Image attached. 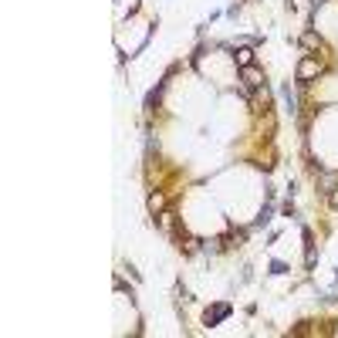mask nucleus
I'll list each match as a JSON object with an SVG mask.
<instances>
[{
  "label": "nucleus",
  "instance_id": "nucleus-9",
  "mask_svg": "<svg viewBox=\"0 0 338 338\" xmlns=\"http://www.w3.org/2000/svg\"><path fill=\"white\" fill-rule=\"evenodd\" d=\"M159 95H162V81H159V85H156V88H152V91L145 95V108H156V102H159Z\"/></svg>",
  "mask_w": 338,
  "mask_h": 338
},
{
  "label": "nucleus",
  "instance_id": "nucleus-7",
  "mask_svg": "<svg viewBox=\"0 0 338 338\" xmlns=\"http://www.w3.org/2000/svg\"><path fill=\"white\" fill-rule=\"evenodd\" d=\"M149 213H152V216L166 213V196H162V193H152V196H149Z\"/></svg>",
  "mask_w": 338,
  "mask_h": 338
},
{
  "label": "nucleus",
  "instance_id": "nucleus-10",
  "mask_svg": "<svg viewBox=\"0 0 338 338\" xmlns=\"http://www.w3.org/2000/svg\"><path fill=\"white\" fill-rule=\"evenodd\" d=\"M270 216H274V210H270V206H264V210H261V216L254 220V227H267V223H270Z\"/></svg>",
  "mask_w": 338,
  "mask_h": 338
},
{
  "label": "nucleus",
  "instance_id": "nucleus-8",
  "mask_svg": "<svg viewBox=\"0 0 338 338\" xmlns=\"http://www.w3.org/2000/svg\"><path fill=\"white\" fill-rule=\"evenodd\" d=\"M281 95H284V102H287V108H291V115H294V112H298V95H294V88H291V85H284V88H281Z\"/></svg>",
  "mask_w": 338,
  "mask_h": 338
},
{
  "label": "nucleus",
  "instance_id": "nucleus-5",
  "mask_svg": "<svg viewBox=\"0 0 338 338\" xmlns=\"http://www.w3.org/2000/svg\"><path fill=\"white\" fill-rule=\"evenodd\" d=\"M233 61H237V68H247V65H254V48H237L233 51Z\"/></svg>",
  "mask_w": 338,
  "mask_h": 338
},
{
  "label": "nucleus",
  "instance_id": "nucleus-3",
  "mask_svg": "<svg viewBox=\"0 0 338 338\" xmlns=\"http://www.w3.org/2000/svg\"><path fill=\"white\" fill-rule=\"evenodd\" d=\"M318 190H321V193H335L338 190V173H325V169H321V173H318Z\"/></svg>",
  "mask_w": 338,
  "mask_h": 338
},
{
  "label": "nucleus",
  "instance_id": "nucleus-6",
  "mask_svg": "<svg viewBox=\"0 0 338 338\" xmlns=\"http://www.w3.org/2000/svg\"><path fill=\"white\" fill-rule=\"evenodd\" d=\"M301 48H308V51H321V37H318L315 31H304V34H301Z\"/></svg>",
  "mask_w": 338,
  "mask_h": 338
},
{
  "label": "nucleus",
  "instance_id": "nucleus-4",
  "mask_svg": "<svg viewBox=\"0 0 338 338\" xmlns=\"http://www.w3.org/2000/svg\"><path fill=\"white\" fill-rule=\"evenodd\" d=\"M223 318H230V304H216L213 311H206V325L213 328V325H220Z\"/></svg>",
  "mask_w": 338,
  "mask_h": 338
},
{
  "label": "nucleus",
  "instance_id": "nucleus-1",
  "mask_svg": "<svg viewBox=\"0 0 338 338\" xmlns=\"http://www.w3.org/2000/svg\"><path fill=\"white\" fill-rule=\"evenodd\" d=\"M264 88V71L261 68H254V65H247V68H240V95L244 98H250L254 91H261Z\"/></svg>",
  "mask_w": 338,
  "mask_h": 338
},
{
  "label": "nucleus",
  "instance_id": "nucleus-11",
  "mask_svg": "<svg viewBox=\"0 0 338 338\" xmlns=\"http://www.w3.org/2000/svg\"><path fill=\"white\" fill-rule=\"evenodd\" d=\"M270 274H277V277L287 274V264H284V261H270Z\"/></svg>",
  "mask_w": 338,
  "mask_h": 338
},
{
  "label": "nucleus",
  "instance_id": "nucleus-12",
  "mask_svg": "<svg viewBox=\"0 0 338 338\" xmlns=\"http://www.w3.org/2000/svg\"><path fill=\"white\" fill-rule=\"evenodd\" d=\"M281 213H284V216H294V203L287 200V203H284V206H281Z\"/></svg>",
  "mask_w": 338,
  "mask_h": 338
},
{
  "label": "nucleus",
  "instance_id": "nucleus-2",
  "mask_svg": "<svg viewBox=\"0 0 338 338\" xmlns=\"http://www.w3.org/2000/svg\"><path fill=\"white\" fill-rule=\"evenodd\" d=\"M321 71H325V61H321V58H301V61H298V81L308 85V81H315Z\"/></svg>",
  "mask_w": 338,
  "mask_h": 338
}]
</instances>
